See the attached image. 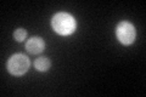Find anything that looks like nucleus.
Here are the masks:
<instances>
[{"instance_id": "423d86ee", "label": "nucleus", "mask_w": 146, "mask_h": 97, "mask_svg": "<svg viewBox=\"0 0 146 97\" xmlns=\"http://www.w3.org/2000/svg\"><path fill=\"white\" fill-rule=\"evenodd\" d=\"M13 38L17 41H23L27 38V32L22 28H18L15 30V33H13Z\"/></svg>"}, {"instance_id": "20e7f679", "label": "nucleus", "mask_w": 146, "mask_h": 97, "mask_svg": "<svg viewBox=\"0 0 146 97\" xmlns=\"http://www.w3.org/2000/svg\"><path fill=\"white\" fill-rule=\"evenodd\" d=\"M45 48V43L42 38L39 36H33L26 43V49L27 51L31 53H40Z\"/></svg>"}, {"instance_id": "f03ea898", "label": "nucleus", "mask_w": 146, "mask_h": 97, "mask_svg": "<svg viewBox=\"0 0 146 97\" xmlns=\"http://www.w3.org/2000/svg\"><path fill=\"white\" fill-rule=\"evenodd\" d=\"M29 67H31L29 58L22 53L12 55L7 61V71L12 75H16V77L23 75L25 73L28 72Z\"/></svg>"}, {"instance_id": "7ed1b4c3", "label": "nucleus", "mask_w": 146, "mask_h": 97, "mask_svg": "<svg viewBox=\"0 0 146 97\" xmlns=\"http://www.w3.org/2000/svg\"><path fill=\"white\" fill-rule=\"evenodd\" d=\"M116 35L117 39L119 40V43L123 45H130L134 43L136 32L135 27L128 21H123L121 23H118L117 28H116Z\"/></svg>"}, {"instance_id": "f257e3e1", "label": "nucleus", "mask_w": 146, "mask_h": 97, "mask_svg": "<svg viewBox=\"0 0 146 97\" xmlns=\"http://www.w3.org/2000/svg\"><path fill=\"white\" fill-rule=\"evenodd\" d=\"M52 29L60 35H70L76 30V20L67 12H58L51 20Z\"/></svg>"}, {"instance_id": "39448f33", "label": "nucleus", "mask_w": 146, "mask_h": 97, "mask_svg": "<svg viewBox=\"0 0 146 97\" xmlns=\"http://www.w3.org/2000/svg\"><path fill=\"white\" fill-rule=\"evenodd\" d=\"M50 66H51V63H50V59L48 57H39V58H36L34 61V67L38 69L39 72L49 71Z\"/></svg>"}]
</instances>
